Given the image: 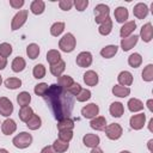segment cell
Segmentation results:
<instances>
[{"mask_svg": "<svg viewBox=\"0 0 153 153\" xmlns=\"http://www.w3.org/2000/svg\"><path fill=\"white\" fill-rule=\"evenodd\" d=\"M44 98L49 103V106L57 121L69 117L73 109V99L72 94H69L65 88L57 84H53L49 86Z\"/></svg>", "mask_w": 153, "mask_h": 153, "instance_id": "obj_1", "label": "cell"}, {"mask_svg": "<svg viewBox=\"0 0 153 153\" xmlns=\"http://www.w3.org/2000/svg\"><path fill=\"white\" fill-rule=\"evenodd\" d=\"M75 45H76V39L74 35L71 32L65 33L59 41V48L63 53H72L75 49Z\"/></svg>", "mask_w": 153, "mask_h": 153, "instance_id": "obj_2", "label": "cell"}, {"mask_svg": "<svg viewBox=\"0 0 153 153\" xmlns=\"http://www.w3.org/2000/svg\"><path fill=\"white\" fill-rule=\"evenodd\" d=\"M12 143L14 147H17L19 149L27 148L32 143V135L27 131H22L12 139Z\"/></svg>", "mask_w": 153, "mask_h": 153, "instance_id": "obj_3", "label": "cell"}, {"mask_svg": "<svg viewBox=\"0 0 153 153\" xmlns=\"http://www.w3.org/2000/svg\"><path fill=\"white\" fill-rule=\"evenodd\" d=\"M27 14H29V11H27V10H20V11H18V12L14 14V17L12 18V22H11V30H12V31H16V30L20 29V27L26 23Z\"/></svg>", "mask_w": 153, "mask_h": 153, "instance_id": "obj_4", "label": "cell"}, {"mask_svg": "<svg viewBox=\"0 0 153 153\" xmlns=\"http://www.w3.org/2000/svg\"><path fill=\"white\" fill-rule=\"evenodd\" d=\"M110 14V8L108 5L105 4H98L94 7V20L98 24H102L104 20H106L109 18Z\"/></svg>", "mask_w": 153, "mask_h": 153, "instance_id": "obj_5", "label": "cell"}, {"mask_svg": "<svg viewBox=\"0 0 153 153\" xmlns=\"http://www.w3.org/2000/svg\"><path fill=\"white\" fill-rule=\"evenodd\" d=\"M105 135L108 139L110 140H118L122 134H123V129L122 127L118 124V123H110V124H106L105 127Z\"/></svg>", "mask_w": 153, "mask_h": 153, "instance_id": "obj_6", "label": "cell"}, {"mask_svg": "<svg viewBox=\"0 0 153 153\" xmlns=\"http://www.w3.org/2000/svg\"><path fill=\"white\" fill-rule=\"evenodd\" d=\"M92 61H93V57H92V54L90 51H81L78 54V56L75 59L76 65L81 68L90 67L92 65Z\"/></svg>", "mask_w": 153, "mask_h": 153, "instance_id": "obj_7", "label": "cell"}, {"mask_svg": "<svg viewBox=\"0 0 153 153\" xmlns=\"http://www.w3.org/2000/svg\"><path fill=\"white\" fill-rule=\"evenodd\" d=\"M146 123V115L143 112H140V114H136V115H133L129 120V124H130V128L134 129V130H140L143 128Z\"/></svg>", "mask_w": 153, "mask_h": 153, "instance_id": "obj_8", "label": "cell"}, {"mask_svg": "<svg viewBox=\"0 0 153 153\" xmlns=\"http://www.w3.org/2000/svg\"><path fill=\"white\" fill-rule=\"evenodd\" d=\"M98 114H99V106H98L96 103H90V104L82 106V109H81V115H82V117L88 118V120L94 118Z\"/></svg>", "mask_w": 153, "mask_h": 153, "instance_id": "obj_9", "label": "cell"}, {"mask_svg": "<svg viewBox=\"0 0 153 153\" xmlns=\"http://www.w3.org/2000/svg\"><path fill=\"white\" fill-rule=\"evenodd\" d=\"M13 104L6 97H0V115L4 117H8L13 112Z\"/></svg>", "mask_w": 153, "mask_h": 153, "instance_id": "obj_10", "label": "cell"}, {"mask_svg": "<svg viewBox=\"0 0 153 153\" xmlns=\"http://www.w3.org/2000/svg\"><path fill=\"white\" fill-rule=\"evenodd\" d=\"M136 29V23L134 20H129V22H126L121 29H120V36L122 38H127L129 36H131V33L135 31Z\"/></svg>", "mask_w": 153, "mask_h": 153, "instance_id": "obj_11", "label": "cell"}, {"mask_svg": "<svg viewBox=\"0 0 153 153\" xmlns=\"http://www.w3.org/2000/svg\"><path fill=\"white\" fill-rule=\"evenodd\" d=\"M140 38H141L143 42H146V43H148V42L152 41V38H153V26H152L151 23H146L145 25L141 26V30H140Z\"/></svg>", "mask_w": 153, "mask_h": 153, "instance_id": "obj_12", "label": "cell"}, {"mask_svg": "<svg viewBox=\"0 0 153 153\" xmlns=\"http://www.w3.org/2000/svg\"><path fill=\"white\" fill-rule=\"evenodd\" d=\"M82 142L86 147H90V148H94V147H98L99 142H100V137L97 135V134H85L84 137H82Z\"/></svg>", "mask_w": 153, "mask_h": 153, "instance_id": "obj_13", "label": "cell"}, {"mask_svg": "<svg viewBox=\"0 0 153 153\" xmlns=\"http://www.w3.org/2000/svg\"><path fill=\"white\" fill-rule=\"evenodd\" d=\"M148 12H149L148 6H147L146 4H143V2H137V4L134 6V8H133V13H134V16H135L137 19H143V18H146L147 14H148Z\"/></svg>", "mask_w": 153, "mask_h": 153, "instance_id": "obj_14", "label": "cell"}, {"mask_svg": "<svg viewBox=\"0 0 153 153\" xmlns=\"http://www.w3.org/2000/svg\"><path fill=\"white\" fill-rule=\"evenodd\" d=\"M139 41V36L136 35H131L127 38H122L121 39V48L123 51H129L131 48H134V45H136Z\"/></svg>", "mask_w": 153, "mask_h": 153, "instance_id": "obj_15", "label": "cell"}, {"mask_svg": "<svg viewBox=\"0 0 153 153\" xmlns=\"http://www.w3.org/2000/svg\"><path fill=\"white\" fill-rule=\"evenodd\" d=\"M114 16H115V19L117 23H121V24H124L129 17V12L126 7L123 6H118L115 8L114 11Z\"/></svg>", "mask_w": 153, "mask_h": 153, "instance_id": "obj_16", "label": "cell"}, {"mask_svg": "<svg viewBox=\"0 0 153 153\" xmlns=\"http://www.w3.org/2000/svg\"><path fill=\"white\" fill-rule=\"evenodd\" d=\"M133 80H134L133 74H131L130 72H128V71H122V72L118 74V76H117L118 85L126 86V87L130 86V85L133 84Z\"/></svg>", "mask_w": 153, "mask_h": 153, "instance_id": "obj_17", "label": "cell"}, {"mask_svg": "<svg viewBox=\"0 0 153 153\" xmlns=\"http://www.w3.org/2000/svg\"><path fill=\"white\" fill-rule=\"evenodd\" d=\"M17 130V124L12 118H6L1 123V131L5 135H11Z\"/></svg>", "mask_w": 153, "mask_h": 153, "instance_id": "obj_18", "label": "cell"}, {"mask_svg": "<svg viewBox=\"0 0 153 153\" xmlns=\"http://www.w3.org/2000/svg\"><path fill=\"white\" fill-rule=\"evenodd\" d=\"M98 81H99V76H98V74L94 71L90 69V71L85 72V74H84V82L87 86H96L98 84Z\"/></svg>", "mask_w": 153, "mask_h": 153, "instance_id": "obj_19", "label": "cell"}, {"mask_svg": "<svg viewBox=\"0 0 153 153\" xmlns=\"http://www.w3.org/2000/svg\"><path fill=\"white\" fill-rule=\"evenodd\" d=\"M109 112L112 117H121L123 114H124V105L121 103V102H114L110 104V108H109Z\"/></svg>", "mask_w": 153, "mask_h": 153, "instance_id": "obj_20", "label": "cell"}, {"mask_svg": "<svg viewBox=\"0 0 153 153\" xmlns=\"http://www.w3.org/2000/svg\"><path fill=\"white\" fill-rule=\"evenodd\" d=\"M90 127L92 129H94V130H98V131L104 130L105 127H106V118L103 117V116H96L94 118L91 120Z\"/></svg>", "mask_w": 153, "mask_h": 153, "instance_id": "obj_21", "label": "cell"}, {"mask_svg": "<svg viewBox=\"0 0 153 153\" xmlns=\"http://www.w3.org/2000/svg\"><path fill=\"white\" fill-rule=\"evenodd\" d=\"M26 67V62L25 60L22 57V56H17L13 59L12 63H11V68L14 73H19V72H23Z\"/></svg>", "mask_w": 153, "mask_h": 153, "instance_id": "obj_22", "label": "cell"}, {"mask_svg": "<svg viewBox=\"0 0 153 153\" xmlns=\"http://www.w3.org/2000/svg\"><path fill=\"white\" fill-rule=\"evenodd\" d=\"M44 10H45V2L43 0H33L30 4V11L36 16L42 14Z\"/></svg>", "mask_w": 153, "mask_h": 153, "instance_id": "obj_23", "label": "cell"}, {"mask_svg": "<svg viewBox=\"0 0 153 153\" xmlns=\"http://www.w3.org/2000/svg\"><path fill=\"white\" fill-rule=\"evenodd\" d=\"M117 50H118V47H117V45H115V44H109V45H105L104 48H102L100 55H102V57H104V59H111V57H114V56L116 55Z\"/></svg>", "mask_w": 153, "mask_h": 153, "instance_id": "obj_24", "label": "cell"}, {"mask_svg": "<svg viewBox=\"0 0 153 153\" xmlns=\"http://www.w3.org/2000/svg\"><path fill=\"white\" fill-rule=\"evenodd\" d=\"M65 69H66V62H65L63 60H60V61H59L57 63H55V65H50V73H51L54 76H56V78L61 76L62 73L65 72Z\"/></svg>", "mask_w": 153, "mask_h": 153, "instance_id": "obj_25", "label": "cell"}, {"mask_svg": "<svg viewBox=\"0 0 153 153\" xmlns=\"http://www.w3.org/2000/svg\"><path fill=\"white\" fill-rule=\"evenodd\" d=\"M111 31H112V19L109 17L106 20H104L102 24H99L98 32L102 36H108V35H110Z\"/></svg>", "mask_w": 153, "mask_h": 153, "instance_id": "obj_26", "label": "cell"}, {"mask_svg": "<svg viewBox=\"0 0 153 153\" xmlns=\"http://www.w3.org/2000/svg\"><path fill=\"white\" fill-rule=\"evenodd\" d=\"M127 105H128V110H129L130 112L141 111V110H143V106H145L143 103H142L140 99H137V98H130V99L128 100Z\"/></svg>", "mask_w": 153, "mask_h": 153, "instance_id": "obj_27", "label": "cell"}, {"mask_svg": "<svg viewBox=\"0 0 153 153\" xmlns=\"http://www.w3.org/2000/svg\"><path fill=\"white\" fill-rule=\"evenodd\" d=\"M33 114H35L33 110L27 105V106H22V108H20V110H19V112H18V116H19V118H20L22 122H25V123H26V122L32 117Z\"/></svg>", "mask_w": 153, "mask_h": 153, "instance_id": "obj_28", "label": "cell"}, {"mask_svg": "<svg viewBox=\"0 0 153 153\" xmlns=\"http://www.w3.org/2000/svg\"><path fill=\"white\" fill-rule=\"evenodd\" d=\"M74 128V121L71 117H66L62 118L57 122V129L60 130H73Z\"/></svg>", "mask_w": 153, "mask_h": 153, "instance_id": "obj_29", "label": "cell"}, {"mask_svg": "<svg viewBox=\"0 0 153 153\" xmlns=\"http://www.w3.org/2000/svg\"><path fill=\"white\" fill-rule=\"evenodd\" d=\"M112 93L116 97L126 98V97H128L130 94V88L129 87H126V86H121V85H115L112 87Z\"/></svg>", "mask_w": 153, "mask_h": 153, "instance_id": "obj_30", "label": "cell"}, {"mask_svg": "<svg viewBox=\"0 0 153 153\" xmlns=\"http://www.w3.org/2000/svg\"><path fill=\"white\" fill-rule=\"evenodd\" d=\"M41 126H42V120H41V117H39L38 115H36V114H33L32 117L26 122V127H27L29 129H31V130H37V129L41 128Z\"/></svg>", "mask_w": 153, "mask_h": 153, "instance_id": "obj_31", "label": "cell"}, {"mask_svg": "<svg viewBox=\"0 0 153 153\" xmlns=\"http://www.w3.org/2000/svg\"><path fill=\"white\" fill-rule=\"evenodd\" d=\"M39 45L36 44V43H30L27 47H26V55L31 59V60H35L38 57L39 55Z\"/></svg>", "mask_w": 153, "mask_h": 153, "instance_id": "obj_32", "label": "cell"}, {"mask_svg": "<svg viewBox=\"0 0 153 153\" xmlns=\"http://www.w3.org/2000/svg\"><path fill=\"white\" fill-rule=\"evenodd\" d=\"M61 60V54L59 50L56 49H50L47 53V61L49 62V65H55Z\"/></svg>", "mask_w": 153, "mask_h": 153, "instance_id": "obj_33", "label": "cell"}, {"mask_svg": "<svg viewBox=\"0 0 153 153\" xmlns=\"http://www.w3.org/2000/svg\"><path fill=\"white\" fill-rule=\"evenodd\" d=\"M142 63V56L139 54V53H133L129 55L128 57V65L133 68H137L140 67Z\"/></svg>", "mask_w": 153, "mask_h": 153, "instance_id": "obj_34", "label": "cell"}, {"mask_svg": "<svg viewBox=\"0 0 153 153\" xmlns=\"http://www.w3.org/2000/svg\"><path fill=\"white\" fill-rule=\"evenodd\" d=\"M73 84H74V80H73V78H72L71 75L65 74V75H61V76L57 78V85L61 86V87L65 88V90H67V88H68L69 86H72Z\"/></svg>", "mask_w": 153, "mask_h": 153, "instance_id": "obj_35", "label": "cell"}, {"mask_svg": "<svg viewBox=\"0 0 153 153\" xmlns=\"http://www.w3.org/2000/svg\"><path fill=\"white\" fill-rule=\"evenodd\" d=\"M30 102H31V94L26 91H23L17 96V103L20 105V108L22 106H27L30 104Z\"/></svg>", "mask_w": 153, "mask_h": 153, "instance_id": "obj_36", "label": "cell"}, {"mask_svg": "<svg viewBox=\"0 0 153 153\" xmlns=\"http://www.w3.org/2000/svg\"><path fill=\"white\" fill-rule=\"evenodd\" d=\"M65 31V23L63 22H56L50 26V35L54 37H59Z\"/></svg>", "mask_w": 153, "mask_h": 153, "instance_id": "obj_37", "label": "cell"}, {"mask_svg": "<svg viewBox=\"0 0 153 153\" xmlns=\"http://www.w3.org/2000/svg\"><path fill=\"white\" fill-rule=\"evenodd\" d=\"M51 146H53V148L55 149L56 153H63L69 148V142H65L60 139H56Z\"/></svg>", "mask_w": 153, "mask_h": 153, "instance_id": "obj_38", "label": "cell"}, {"mask_svg": "<svg viewBox=\"0 0 153 153\" xmlns=\"http://www.w3.org/2000/svg\"><path fill=\"white\" fill-rule=\"evenodd\" d=\"M141 75H142V80H143V81H147V82L153 81V65H152V63L147 65V66L143 68Z\"/></svg>", "mask_w": 153, "mask_h": 153, "instance_id": "obj_39", "label": "cell"}, {"mask_svg": "<svg viewBox=\"0 0 153 153\" xmlns=\"http://www.w3.org/2000/svg\"><path fill=\"white\" fill-rule=\"evenodd\" d=\"M5 86L10 90H16L18 87L22 86V80L19 78H7L5 81H4Z\"/></svg>", "mask_w": 153, "mask_h": 153, "instance_id": "obj_40", "label": "cell"}, {"mask_svg": "<svg viewBox=\"0 0 153 153\" xmlns=\"http://www.w3.org/2000/svg\"><path fill=\"white\" fill-rule=\"evenodd\" d=\"M45 73H47V69H45L44 65H42V63L36 65V66L33 67V69H32V75H33V78H36V79H42V78H44Z\"/></svg>", "mask_w": 153, "mask_h": 153, "instance_id": "obj_41", "label": "cell"}, {"mask_svg": "<svg viewBox=\"0 0 153 153\" xmlns=\"http://www.w3.org/2000/svg\"><path fill=\"white\" fill-rule=\"evenodd\" d=\"M48 88H49L48 84H45V82H39V84H37V85L35 86L33 92H35V94H36V96L44 97V96H45V93L48 92Z\"/></svg>", "mask_w": 153, "mask_h": 153, "instance_id": "obj_42", "label": "cell"}, {"mask_svg": "<svg viewBox=\"0 0 153 153\" xmlns=\"http://www.w3.org/2000/svg\"><path fill=\"white\" fill-rule=\"evenodd\" d=\"M12 51H13V49H12V45L10 43L4 42V43L0 44V55L1 56H4V57L7 59L12 54Z\"/></svg>", "mask_w": 153, "mask_h": 153, "instance_id": "obj_43", "label": "cell"}, {"mask_svg": "<svg viewBox=\"0 0 153 153\" xmlns=\"http://www.w3.org/2000/svg\"><path fill=\"white\" fill-rule=\"evenodd\" d=\"M76 100L80 102V103H84L86 100H88L91 98V91L90 90H86V88H81V91L75 96Z\"/></svg>", "mask_w": 153, "mask_h": 153, "instance_id": "obj_44", "label": "cell"}, {"mask_svg": "<svg viewBox=\"0 0 153 153\" xmlns=\"http://www.w3.org/2000/svg\"><path fill=\"white\" fill-rule=\"evenodd\" d=\"M59 139L65 141V142H69L73 139V130H60L59 131Z\"/></svg>", "mask_w": 153, "mask_h": 153, "instance_id": "obj_45", "label": "cell"}, {"mask_svg": "<svg viewBox=\"0 0 153 153\" xmlns=\"http://www.w3.org/2000/svg\"><path fill=\"white\" fill-rule=\"evenodd\" d=\"M73 6H75V8L79 12H82V11H85L87 8L88 0H75V1H73Z\"/></svg>", "mask_w": 153, "mask_h": 153, "instance_id": "obj_46", "label": "cell"}, {"mask_svg": "<svg viewBox=\"0 0 153 153\" xmlns=\"http://www.w3.org/2000/svg\"><path fill=\"white\" fill-rule=\"evenodd\" d=\"M81 88H82V87H81V86H80L78 82H75V81H74V84H73L72 86H69V87H68L66 91H67L69 94H72V96H76V94H78V93L81 91Z\"/></svg>", "mask_w": 153, "mask_h": 153, "instance_id": "obj_47", "label": "cell"}, {"mask_svg": "<svg viewBox=\"0 0 153 153\" xmlns=\"http://www.w3.org/2000/svg\"><path fill=\"white\" fill-rule=\"evenodd\" d=\"M59 7L62 11H69L73 7V1L72 0H61V1H59Z\"/></svg>", "mask_w": 153, "mask_h": 153, "instance_id": "obj_48", "label": "cell"}, {"mask_svg": "<svg viewBox=\"0 0 153 153\" xmlns=\"http://www.w3.org/2000/svg\"><path fill=\"white\" fill-rule=\"evenodd\" d=\"M24 4H25L24 0H10V6L13 8H17V10L22 8L24 6Z\"/></svg>", "mask_w": 153, "mask_h": 153, "instance_id": "obj_49", "label": "cell"}, {"mask_svg": "<svg viewBox=\"0 0 153 153\" xmlns=\"http://www.w3.org/2000/svg\"><path fill=\"white\" fill-rule=\"evenodd\" d=\"M41 153H56V152H55V149L53 148V146H45V147L42 148Z\"/></svg>", "mask_w": 153, "mask_h": 153, "instance_id": "obj_50", "label": "cell"}, {"mask_svg": "<svg viewBox=\"0 0 153 153\" xmlns=\"http://www.w3.org/2000/svg\"><path fill=\"white\" fill-rule=\"evenodd\" d=\"M6 66H7V59L0 55V71H1V69H4Z\"/></svg>", "mask_w": 153, "mask_h": 153, "instance_id": "obj_51", "label": "cell"}, {"mask_svg": "<svg viewBox=\"0 0 153 153\" xmlns=\"http://www.w3.org/2000/svg\"><path fill=\"white\" fill-rule=\"evenodd\" d=\"M146 105H147L148 110H149L151 112H153V99H148L147 103H146Z\"/></svg>", "mask_w": 153, "mask_h": 153, "instance_id": "obj_52", "label": "cell"}, {"mask_svg": "<svg viewBox=\"0 0 153 153\" xmlns=\"http://www.w3.org/2000/svg\"><path fill=\"white\" fill-rule=\"evenodd\" d=\"M147 147H148V151L152 153V152H153V139L148 140V142H147Z\"/></svg>", "mask_w": 153, "mask_h": 153, "instance_id": "obj_53", "label": "cell"}, {"mask_svg": "<svg viewBox=\"0 0 153 153\" xmlns=\"http://www.w3.org/2000/svg\"><path fill=\"white\" fill-rule=\"evenodd\" d=\"M90 153H104V152L99 147H94V148H91V152Z\"/></svg>", "mask_w": 153, "mask_h": 153, "instance_id": "obj_54", "label": "cell"}, {"mask_svg": "<svg viewBox=\"0 0 153 153\" xmlns=\"http://www.w3.org/2000/svg\"><path fill=\"white\" fill-rule=\"evenodd\" d=\"M152 124H153V118H151V120H149V122H148V129H149V131H153Z\"/></svg>", "mask_w": 153, "mask_h": 153, "instance_id": "obj_55", "label": "cell"}, {"mask_svg": "<svg viewBox=\"0 0 153 153\" xmlns=\"http://www.w3.org/2000/svg\"><path fill=\"white\" fill-rule=\"evenodd\" d=\"M0 153H10L7 149H5V148H0Z\"/></svg>", "mask_w": 153, "mask_h": 153, "instance_id": "obj_56", "label": "cell"}, {"mask_svg": "<svg viewBox=\"0 0 153 153\" xmlns=\"http://www.w3.org/2000/svg\"><path fill=\"white\" fill-rule=\"evenodd\" d=\"M120 153H131V152H129V151H121Z\"/></svg>", "mask_w": 153, "mask_h": 153, "instance_id": "obj_57", "label": "cell"}, {"mask_svg": "<svg viewBox=\"0 0 153 153\" xmlns=\"http://www.w3.org/2000/svg\"><path fill=\"white\" fill-rule=\"evenodd\" d=\"M2 84V76H1V74H0V85Z\"/></svg>", "mask_w": 153, "mask_h": 153, "instance_id": "obj_58", "label": "cell"}]
</instances>
